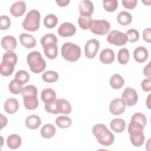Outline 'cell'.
I'll return each instance as SVG.
<instances>
[{
	"instance_id": "6da1fadb",
	"label": "cell",
	"mask_w": 151,
	"mask_h": 151,
	"mask_svg": "<svg viewBox=\"0 0 151 151\" xmlns=\"http://www.w3.org/2000/svg\"><path fill=\"white\" fill-rule=\"evenodd\" d=\"M92 132L98 142L103 146H110L114 141V134L103 124L99 123L94 125L92 129Z\"/></svg>"
},
{
	"instance_id": "7a4b0ae2",
	"label": "cell",
	"mask_w": 151,
	"mask_h": 151,
	"mask_svg": "<svg viewBox=\"0 0 151 151\" xmlns=\"http://www.w3.org/2000/svg\"><path fill=\"white\" fill-rule=\"evenodd\" d=\"M57 38L53 34H47L41 39V44L46 57L51 60L55 58L58 53Z\"/></svg>"
},
{
	"instance_id": "3957f363",
	"label": "cell",
	"mask_w": 151,
	"mask_h": 151,
	"mask_svg": "<svg viewBox=\"0 0 151 151\" xmlns=\"http://www.w3.org/2000/svg\"><path fill=\"white\" fill-rule=\"evenodd\" d=\"M18 60L17 54L12 51H7L2 57L1 64L0 73L2 76L8 77L11 76L14 70L15 65Z\"/></svg>"
},
{
	"instance_id": "277c9868",
	"label": "cell",
	"mask_w": 151,
	"mask_h": 151,
	"mask_svg": "<svg viewBox=\"0 0 151 151\" xmlns=\"http://www.w3.org/2000/svg\"><path fill=\"white\" fill-rule=\"evenodd\" d=\"M27 63L32 72L38 74L42 72L46 67V63L40 52L34 51L29 53L27 58Z\"/></svg>"
},
{
	"instance_id": "5b68a950",
	"label": "cell",
	"mask_w": 151,
	"mask_h": 151,
	"mask_svg": "<svg viewBox=\"0 0 151 151\" xmlns=\"http://www.w3.org/2000/svg\"><path fill=\"white\" fill-rule=\"evenodd\" d=\"M61 55L68 61H77L80 57L81 50L78 45L72 42L64 43L61 47Z\"/></svg>"
},
{
	"instance_id": "8992f818",
	"label": "cell",
	"mask_w": 151,
	"mask_h": 151,
	"mask_svg": "<svg viewBox=\"0 0 151 151\" xmlns=\"http://www.w3.org/2000/svg\"><path fill=\"white\" fill-rule=\"evenodd\" d=\"M40 14L36 9L29 11L22 22L23 28L29 31H36L40 27Z\"/></svg>"
},
{
	"instance_id": "52a82bcc",
	"label": "cell",
	"mask_w": 151,
	"mask_h": 151,
	"mask_svg": "<svg viewBox=\"0 0 151 151\" xmlns=\"http://www.w3.org/2000/svg\"><path fill=\"white\" fill-rule=\"evenodd\" d=\"M89 29L94 34L103 35L109 32L110 29V24L105 19H94L92 21Z\"/></svg>"
},
{
	"instance_id": "ba28073f",
	"label": "cell",
	"mask_w": 151,
	"mask_h": 151,
	"mask_svg": "<svg viewBox=\"0 0 151 151\" xmlns=\"http://www.w3.org/2000/svg\"><path fill=\"white\" fill-rule=\"evenodd\" d=\"M107 40L111 44L123 46L127 42V38L126 34L117 30H113L109 33Z\"/></svg>"
},
{
	"instance_id": "9c48e42d",
	"label": "cell",
	"mask_w": 151,
	"mask_h": 151,
	"mask_svg": "<svg viewBox=\"0 0 151 151\" xmlns=\"http://www.w3.org/2000/svg\"><path fill=\"white\" fill-rule=\"evenodd\" d=\"M122 97L127 106H134L138 100V95L136 91L130 87H126L124 90Z\"/></svg>"
},
{
	"instance_id": "30bf717a",
	"label": "cell",
	"mask_w": 151,
	"mask_h": 151,
	"mask_svg": "<svg viewBox=\"0 0 151 151\" xmlns=\"http://www.w3.org/2000/svg\"><path fill=\"white\" fill-rule=\"evenodd\" d=\"M100 48V43L96 39L88 40L84 47L85 55L88 58H94Z\"/></svg>"
},
{
	"instance_id": "8fae6325",
	"label": "cell",
	"mask_w": 151,
	"mask_h": 151,
	"mask_svg": "<svg viewBox=\"0 0 151 151\" xmlns=\"http://www.w3.org/2000/svg\"><path fill=\"white\" fill-rule=\"evenodd\" d=\"M126 108V103L123 99L116 98L113 100L109 106V110L114 115H120L123 113Z\"/></svg>"
},
{
	"instance_id": "7c38bea8",
	"label": "cell",
	"mask_w": 151,
	"mask_h": 151,
	"mask_svg": "<svg viewBox=\"0 0 151 151\" xmlns=\"http://www.w3.org/2000/svg\"><path fill=\"white\" fill-rule=\"evenodd\" d=\"M76 28L75 26L67 22H63L58 29V33L59 35L63 37H71L75 34Z\"/></svg>"
},
{
	"instance_id": "4fadbf2b",
	"label": "cell",
	"mask_w": 151,
	"mask_h": 151,
	"mask_svg": "<svg viewBox=\"0 0 151 151\" xmlns=\"http://www.w3.org/2000/svg\"><path fill=\"white\" fill-rule=\"evenodd\" d=\"M79 11L81 16L91 17L94 11L93 2L88 0L82 1L79 5Z\"/></svg>"
},
{
	"instance_id": "5bb4252c",
	"label": "cell",
	"mask_w": 151,
	"mask_h": 151,
	"mask_svg": "<svg viewBox=\"0 0 151 151\" xmlns=\"http://www.w3.org/2000/svg\"><path fill=\"white\" fill-rule=\"evenodd\" d=\"M26 11L25 3L22 1H19L14 3L10 8L11 14L16 17L22 16Z\"/></svg>"
},
{
	"instance_id": "9a60e30c",
	"label": "cell",
	"mask_w": 151,
	"mask_h": 151,
	"mask_svg": "<svg viewBox=\"0 0 151 151\" xmlns=\"http://www.w3.org/2000/svg\"><path fill=\"white\" fill-rule=\"evenodd\" d=\"M99 58L102 63L108 64L112 63L114 61L115 54L111 49L105 48L101 51Z\"/></svg>"
},
{
	"instance_id": "2e32d148",
	"label": "cell",
	"mask_w": 151,
	"mask_h": 151,
	"mask_svg": "<svg viewBox=\"0 0 151 151\" xmlns=\"http://www.w3.org/2000/svg\"><path fill=\"white\" fill-rule=\"evenodd\" d=\"M133 57L137 62L140 63H143L149 57L148 51L145 47L143 46H139L134 50Z\"/></svg>"
},
{
	"instance_id": "e0dca14e",
	"label": "cell",
	"mask_w": 151,
	"mask_h": 151,
	"mask_svg": "<svg viewBox=\"0 0 151 151\" xmlns=\"http://www.w3.org/2000/svg\"><path fill=\"white\" fill-rule=\"evenodd\" d=\"M19 40L21 44L27 48H31L36 45V40L31 35L22 33L20 34Z\"/></svg>"
},
{
	"instance_id": "ac0fdd59",
	"label": "cell",
	"mask_w": 151,
	"mask_h": 151,
	"mask_svg": "<svg viewBox=\"0 0 151 151\" xmlns=\"http://www.w3.org/2000/svg\"><path fill=\"white\" fill-rule=\"evenodd\" d=\"M1 44L4 50L12 51L17 47V42L14 37L11 35H7L2 38Z\"/></svg>"
},
{
	"instance_id": "d6986e66",
	"label": "cell",
	"mask_w": 151,
	"mask_h": 151,
	"mask_svg": "<svg viewBox=\"0 0 151 151\" xmlns=\"http://www.w3.org/2000/svg\"><path fill=\"white\" fill-rule=\"evenodd\" d=\"M25 107L29 110L35 109L38 106L37 95H27L23 97Z\"/></svg>"
},
{
	"instance_id": "ffe728a7",
	"label": "cell",
	"mask_w": 151,
	"mask_h": 151,
	"mask_svg": "<svg viewBox=\"0 0 151 151\" xmlns=\"http://www.w3.org/2000/svg\"><path fill=\"white\" fill-rule=\"evenodd\" d=\"M19 108V103L14 98H8L4 103L5 111L10 114L15 113Z\"/></svg>"
},
{
	"instance_id": "44dd1931",
	"label": "cell",
	"mask_w": 151,
	"mask_h": 151,
	"mask_svg": "<svg viewBox=\"0 0 151 151\" xmlns=\"http://www.w3.org/2000/svg\"><path fill=\"white\" fill-rule=\"evenodd\" d=\"M57 109L59 113L68 114L71 111V106L70 103L64 99H56Z\"/></svg>"
},
{
	"instance_id": "7402d4cb",
	"label": "cell",
	"mask_w": 151,
	"mask_h": 151,
	"mask_svg": "<svg viewBox=\"0 0 151 151\" xmlns=\"http://www.w3.org/2000/svg\"><path fill=\"white\" fill-rule=\"evenodd\" d=\"M41 124V120L37 115H31L25 119V125L30 129H37Z\"/></svg>"
},
{
	"instance_id": "603a6c76",
	"label": "cell",
	"mask_w": 151,
	"mask_h": 151,
	"mask_svg": "<svg viewBox=\"0 0 151 151\" xmlns=\"http://www.w3.org/2000/svg\"><path fill=\"white\" fill-rule=\"evenodd\" d=\"M144 127L145 126L141 123L131 120L128 126V133L130 136L141 134L143 133Z\"/></svg>"
},
{
	"instance_id": "cb8c5ba5",
	"label": "cell",
	"mask_w": 151,
	"mask_h": 151,
	"mask_svg": "<svg viewBox=\"0 0 151 151\" xmlns=\"http://www.w3.org/2000/svg\"><path fill=\"white\" fill-rule=\"evenodd\" d=\"M111 130L117 133L123 132L126 128V122L121 119H114L112 120L110 124Z\"/></svg>"
},
{
	"instance_id": "d4e9b609",
	"label": "cell",
	"mask_w": 151,
	"mask_h": 151,
	"mask_svg": "<svg viewBox=\"0 0 151 151\" xmlns=\"http://www.w3.org/2000/svg\"><path fill=\"white\" fill-rule=\"evenodd\" d=\"M41 98L43 102L48 103L56 99V94L55 91L51 88H45L41 92Z\"/></svg>"
},
{
	"instance_id": "484cf974",
	"label": "cell",
	"mask_w": 151,
	"mask_h": 151,
	"mask_svg": "<svg viewBox=\"0 0 151 151\" xmlns=\"http://www.w3.org/2000/svg\"><path fill=\"white\" fill-rule=\"evenodd\" d=\"M22 143L21 138L17 134H12L9 136L6 140L8 146L11 149H16L18 148Z\"/></svg>"
},
{
	"instance_id": "4316f807",
	"label": "cell",
	"mask_w": 151,
	"mask_h": 151,
	"mask_svg": "<svg viewBox=\"0 0 151 151\" xmlns=\"http://www.w3.org/2000/svg\"><path fill=\"white\" fill-rule=\"evenodd\" d=\"M41 135L43 138L50 139L54 136L55 133V128L51 124H46L42 126L40 131Z\"/></svg>"
},
{
	"instance_id": "83f0119b",
	"label": "cell",
	"mask_w": 151,
	"mask_h": 151,
	"mask_svg": "<svg viewBox=\"0 0 151 151\" xmlns=\"http://www.w3.org/2000/svg\"><path fill=\"white\" fill-rule=\"evenodd\" d=\"M117 20L119 24L122 25H127L132 21V15L126 11H121L117 17Z\"/></svg>"
},
{
	"instance_id": "f1b7e54d",
	"label": "cell",
	"mask_w": 151,
	"mask_h": 151,
	"mask_svg": "<svg viewBox=\"0 0 151 151\" xmlns=\"http://www.w3.org/2000/svg\"><path fill=\"white\" fill-rule=\"evenodd\" d=\"M124 79L119 74H114L110 79V84L114 89H119L122 88L124 86Z\"/></svg>"
},
{
	"instance_id": "f546056e",
	"label": "cell",
	"mask_w": 151,
	"mask_h": 151,
	"mask_svg": "<svg viewBox=\"0 0 151 151\" xmlns=\"http://www.w3.org/2000/svg\"><path fill=\"white\" fill-rule=\"evenodd\" d=\"M71 119L67 116H61L55 119V124L58 127L61 129L68 128L71 125Z\"/></svg>"
},
{
	"instance_id": "4dcf8cb0",
	"label": "cell",
	"mask_w": 151,
	"mask_h": 151,
	"mask_svg": "<svg viewBox=\"0 0 151 151\" xmlns=\"http://www.w3.org/2000/svg\"><path fill=\"white\" fill-rule=\"evenodd\" d=\"M22 84L21 82L16 79L12 80L9 84V91L14 94H18L21 93L22 90Z\"/></svg>"
},
{
	"instance_id": "1f68e13d",
	"label": "cell",
	"mask_w": 151,
	"mask_h": 151,
	"mask_svg": "<svg viewBox=\"0 0 151 151\" xmlns=\"http://www.w3.org/2000/svg\"><path fill=\"white\" fill-rule=\"evenodd\" d=\"M58 74L54 71H47L43 73L42 75V78L44 81L47 83H54L58 80Z\"/></svg>"
},
{
	"instance_id": "d6a6232c",
	"label": "cell",
	"mask_w": 151,
	"mask_h": 151,
	"mask_svg": "<svg viewBox=\"0 0 151 151\" xmlns=\"http://www.w3.org/2000/svg\"><path fill=\"white\" fill-rule=\"evenodd\" d=\"M129 52L127 48H123L120 49L117 54V60L121 64H126L129 60Z\"/></svg>"
},
{
	"instance_id": "836d02e7",
	"label": "cell",
	"mask_w": 151,
	"mask_h": 151,
	"mask_svg": "<svg viewBox=\"0 0 151 151\" xmlns=\"http://www.w3.org/2000/svg\"><path fill=\"white\" fill-rule=\"evenodd\" d=\"M58 22L57 17L54 14L47 15L44 19V24L47 28H52L56 26Z\"/></svg>"
},
{
	"instance_id": "e575fe53",
	"label": "cell",
	"mask_w": 151,
	"mask_h": 151,
	"mask_svg": "<svg viewBox=\"0 0 151 151\" xmlns=\"http://www.w3.org/2000/svg\"><path fill=\"white\" fill-rule=\"evenodd\" d=\"M93 19L91 17H83L80 15L78 19V23L80 27L83 29H88L90 28Z\"/></svg>"
},
{
	"instance_id": "d590c367",
	"label": "cell",
	"mask_w": 151,
	"mask_h": 151,
	"mask_svg": "<svg viewBox=\"0 0 151 151\" xmlns=\"http://www.w3.org/2000/svg\"><path fill=\"white\" fill-rule=\"evenodd\" d=\"M130 140L133 145L136 147H139L142 146L145 142V135L143 133L136 135H130Z\"/></svg>"
},
{
	"instance_id": "8d00e7d4",
	"label": "cell",
	"mask_w": 151,
	"mask_h": 151,
	"mask_svg": "<svg viewBox=\"0 0 151 151\" xmlns=\"http://www.w3.org/2000/svg\"><path fill=\"white\" fill-rule=\"evenodd\" d=\"M15 79L17 80L22 84H25L29 81V75L25 70H19L15 74Z\"/></svg>"
},
{
	"instance_id": "74e56055",
	"label": "cell",
	"mask_w": 151,
	"mask_h": 151,
	"mask_svg": "<svg viewBox=\"0 0 151 151\" xmlns=\"http://www.w3.org/2000/svg\"><path fill=\"white\" fill-rule=\"evenodd\" d=\"M126 37L130 42H135L139 38V32L135 29H130L126 31Z\"/></svg>"
},
{
	"instance_id": "f35d334b",
	"label": "cell",
	"mask_w": 151,
	"mask_h": 151,
	"mask_svg": "<svg viewBox=\"0 0 151 151\" xmlns=\"http://www.w3.org/2000/svg\"><path fill=\"white\" fill-rule=\"evenodd\" d=\"M103 5L104 9L108 12H114L116 10L118 6V2L117 0L103 1Z\"/></svg>"
},
{
	"instance_id": "ab89813d",
	"label": "cell",
	"mask_w": 151,
	"mask_h": 151,
	"mask_svg": "<svg viewBox=\"0 0 151 151\" xmlns=\"http://www.w3.org/2000/svg\"><path fill=\"white\" fill-rule=\"evenodd\" d=\"M45 109L47 112L52 114H58V111L57 109V105L56 102V99L51 102L45 104Z\"/></svg>"
},
{
	"instance_id": "60d3db41",
	"label": "cell",
	"mask_w": 151,
	"mask_h": 151,
	"mask_svg": "<svg viewBox=\"0 0 151 151\" xmlns=\"http://www.w3.org/2000/svg\"><path fill=\"white\" fill-rule=\"evenodd\" d=\"M22 97L27 95H37V88L33 85H28L22 88L21 91Z\"/></svg>"
},
{
	"instance_id": "b9f144b4",
	"label": "cell",
	"mask_w": 151,
	"mask_h": 151,
	"mask_svg": "<svg viewBox=\"0 0 151 151\" xmlns=\"http://www.w3.org/2000/svg\"><path fill=\"white\" fill-rule=\"evenodd\" d=\"M131 120L136 121L137 122H139V123H141L142 124H143L144 126H145L146 125L147 119H146V116L143 113H134L132 116Z\"/></svg>"
},
{
	"instance_id": "7bdbcfd3",
	"label": "cell",
	"mask_w": 151,
	"mask_h": 151,
	"mask_svg": "<svg viewBox=\"0 0 151 151\" xmlns=\"http://www.w3.org/2000/svg\"><path fill=\"white\" fill-rule=\"evenodd\" d=\"M11 25L9 18L6 15H1L0 17V29L1 30L7 29Z\"/></svg>"
},
{
	"instance_id": "ee69618b",
	"label": "cell",
	"mask_w": 151,
	"mask_h": 151,
	"mask_svg": "<svg viewBox=\"0 0 151 151\" xmlns=\"http://www.w3.org/2000/svg\"><path fill=\"white\" fill-rule=\"evenodd\" d=\"M124 8L129 9H132L137 5V1L136 0H131V1H122Z\"/></svg>"
},
{
	"instance_id": "f6af8a7d",
	"label": "cell",
	"mask_w": 151,
	"mask_h": 151,
	"mask_svg": "<svg viewBox=\"0 0 151 151\" xmlns=\"http://www.w3.org/2000/svg\"><path fill=\"white\" fill-rule=\"evenodd\" d=\"M151 86V78H146L143 80L141 83V87L143 91H150Z\"/></svg>"
},
{
	"instance_id": "bcb514c9",
	"label": "cell",
	"mask_w": 151,
	"mask_h": 151,
	"mask_svg": "<svg viewBox=\"0 0 151 151\" xmlns=\"http://www.w3.org/2000/svg\"><path fill=\"white\" fill-rule=\"evenodd\" d=\"M143 40L147 42H150L151 41V29L150 28H147L145 29L142 34Z\"/></svg>"
},
{
	"instance_id": "7dc6e473",
	"label": "cell",
	"mask_w": 151,
	"mask_h": 151,
	"mask_svg": "<svg viewBox=\"0 0 151 151\" xmlns=\"http://www.w3.org/2000/svg\"><path fill=\"white\" fill-rule=\"evenodd\" d=\"M150 63H149L147 65H146L143 69V74L146 77H147L149 78H151V74H150Z\"/></svg>"
},
{
	"instance_id": "c3c4849f",
	"label": "cell",
	"mask_w": 151,
	"mask_h": 151,
	"mask_svg": "<svg viewBox=\"0 0 151 151\" xmlns=\"http://www.w3.org/2000/svg\"><path fill=\"white\" fill-rule=\"evenodd\" d=\"M70 2L69 0H60V1H56V3L58 4V6L64 7L67 6Z\"/></svg>"
},
{
	"instance_id": "681fc988",
	"label": "cell",
	"mask_w": 151,
	"mask_h": 151,
	"mask_svg": "<svg viewBox=\"0 0 151 151\" xmlns=\"http://www.w3.org/2000/svg\"><path fill=\"white\" fill-rule=\"evenodd\" d=\"M1 129H2L4 127V126H5L6 125L7 119L2 114H1Z\"/></svg>"
},
{
	"instance_id": "f907efd6",
	"label": "cell",
	"mask_w": 151,
	"mask_h": 151,
	"mask_svg": "<svg viewBox=\"0 0 151 151\" xmlns=\"http://www.w3.org/2000/svg\"><path fill=\"white\" fill-rule=\"evenodd\" d=\"M149 97H150V94H149V96H148V97H147V101H148V102H147V103H146V104H147V106L148 108L150 109V106H149Z\"/></svg>"
}]
</instances>
